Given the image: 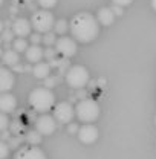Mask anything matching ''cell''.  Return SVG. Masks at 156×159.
<instances>
[{
  "instance_id": "6da1fadb",
  "label": "cell",
  "mask_w": 156,
  "mask_h": 159,
  "mask_svg": "<svg viewBox=\"0 0 156 159\" xmlns=\"http://www.w3.org/2000/svg\"><path fill=\"white\" fill-rule=\"evenodd\" d=\"M97 17H94L89 12H78L71 20V32L72 37L81 43H90L99 34Z\"/></svg>"
},
{
  "instance_id": "7a4b0ae2",
  "label": "cell",
  "mask_w": 156,
  "mask_h": 159,
  "mask_svg": "<svg viewBox=\"0 0 156 159\" xmlns=\"http://www.w3.org/2000/svg\"><path fill=\"white\" fill-rule=\"evenodd\" d=\"M29 104L35 112L44 113L55 106V95L48 87H35L29 93Z\"/></svg>"
},
{
  "instance_id": "3957f363",
  "label": "cell",
  "mask_w": 156,
  "mask_h": 159,
  "mask_svg": "<svg viewBox=\"0 0 156 159\" xmlns=\"http://www.w3.org/2000/svg\"><path fill=\"white\" fill-rule=\"evenodd\" d=\"M75 115L81 122L90 124L94 121H97L99 116V106L95 99L92 98H84L81 99L75 107Z\"/></svg>"
},
{
  "instance_id": "277c9868",
  "label": "cell",
  "mask_w": 156,
  "mask_h": 159,
  "mask_svg": "<svg viewBox=\"0 0 156 159\" xmlns=\"http://www.w3.org/2000/svg\"><path fill=\"white\" fill-rule=\"evenodd\" d=\"M66 83L72 89H84L89 83V70L84 66H71L66 74Z\"/></svg>"
},
{
  "instance_id": "5b68a950",
  "label": "cell",
  "mask_w": 156,
  "mask_h": 159,
  "mask_svg": "<svg viewBox=\"0 0 156 159\" xmlns=\"http://www.w3.org/2000/svg\"><path fill=\"white\" fill-rule=\"evenodd\" d=\"M54 14L49 12V9H41V11H35L32 14V19H31V25L32 28L35 29V32L40 34H46L49 32L52 28H54Z\"/></svg>"
},
{
  "instance_id": "8992f818",
  "label": "cell",
  "mask_w": 156,
  "mask_h": 159,
  "mask_svg": "<svg viewBox=\"0 0 156 159\" xmlns=\"http://www.w3.org/2000/svg\"><path fill=\"white\" fill-rule=\"evenodd\" d=\"M74 115H75L74 107L66 101H61L58 104H55V107H54V118L61 124H69L74 119Z\"/></svg>"
},
{
  "instance_id": "52a82bcc",
  "label": "cell",
  "mask_w": 156,
  "mask_h": 159,
  "mask_svg": "<svg viewBox=\"0 0 156 159\" xmlns=\"http://www.w3.org/2000/svg\"><path fill=\"white\" fill-rule=\"evenodd\" d=\"M55 51L64 58H71L77 54V43L71 37H61L55 41Z\"/></svg>"
},
{
  "instance_id": "ba28073f",
  "label": "cell",
  "mask_w": 156,
  "mask_h": 159,
  "mask_svg": "<svg viewBox=\"0 0 156 159\" xmlns=\"http://www.w3.org/2000/svg\"><path fill=\"white\" fill-rule=\"evenodd\" d=\"M55 129H57V121L51 115L44 113L35 121V130L40 135H52L55 132Z\"/></svg>"
},
{
  "instance_id": "9c48e42d",
  "label": "cell",
  "mask_w": 156,
  "mask_h": 159,
  "mask_svg": "<svg viewBox=\"0 0 156 159\" xmlns=\"http://www.w3.org/2000/svg\"><path fill=\"white\" fill-rule=\"evenodd\" d=\"M14 159H46V155L37 145H28L20 147L14 155Z\"/></svg>"
},
{
  "instance_id": "30bf717a",
  "label": "cell",
  "mask_w": 156,
  "mask_h": 159,
  "mask_svg": "<svg viewBox=\"0 0 156 159\" xmlns=\"http://www.w3.org/2000/svg\"><path fill=\"white\" fill-rule=\"evenodd\" d=\"M78 138L83 144H94L98 139V129L92 124H84L78 129Z\"/></svg>"
},
{
  "instance_id": "8fae6325",
  "label": "cell",
  "mask_w": 156,
  "mask_h": 159,
  "mask_svg": "<svg viewBox=\"0 0 156 159\" xmlns=\"http://www.w3.org/2000/svg\"><path fill=\"white\" fill-rule=\"evenodd\" d=\"M11 29H12V32L17 35V37H21V39H26L28 35H31V29H32V25H31V21L26 19H23V17H20V19H16L14 20V23H12V26H11Z\"/></svg>"
},
{
  "instance_id": "7c38bea8",
  "label": "cell",
  "mask_w": 156,
  "mask_h": 159,
  "mask_svg": "<svg viewBox=\"0 0 156 159\" xmlns=\"http://www.w3.org/2000/svg\"><path fill=\"white\" fill-rule=\"evenodd\" d=\"M14 84H16L14 74L6 67H0V93L11 90L14 87Z\"/></svg>"
},
{
  "instance_id": "4fadbf2b",
  "label": "cell",
  "mask_w": 156,
  "mask_h": 159,
  "mask_svg": "<svg viewBox=\"0 0 156 159\" xmlns=\"http://www.w3.org/2000/svg\"><path fill=\"white\" fill-rule=\"evenodd\" d=\"M17 107V98L8 92L0 93V112L3 113H12Z\"/></svg>"
},
{
  "instance_id": "5bb4252c",
  "label": "cell",
  "mask_w": 156,
  "mask_h": 159,
  "mask_svg": "<svg viewBox=\"0 0 156 159\" xmlns=\"http://www.w3.org/2000/svg\"><path fill=\"white\" fill-rule=\"evenodd\" d=\"M25 57H26V60H28L29 63L35 64V63L41 61V58L44 57V49H41L40 44H31V46H28V49L25 51Z\"/></svg>"
},
{
  "instance_id": "9a60e30c",
  "label": "cell",
  "mask_w": 156,
  "mask_h": 159,
  "mask_svg": "<svg viewBox=\"0 0 156 159\" xmlns=\"http://www.w3.org/2000/svg\"><path fill=\"white\" fill-rule=\"evenodd\" d=\"M51 66H49V63H41V61H39V63H35L34 64V67H32V74H34V77L39 80H44L48 78L49 75H51Z\"/></svg>"
},
{
  "instance_id": "2e32d148",
  "label": "cell",
  "mask_w": 156,
  "mask_h": 159,
  "mask_svg": "<svg viewBox=\"0 0 156 159\" xmlns=\"http://www.w3.org/2000/svg\"><path fill=\"white\" fill-rule=\"evenodd\" d=\"M97 20H98V23H101L104 26H110L113 23V20H115V14L112 12L110 8H101L98 11Z\"/></svg>"
},
{
  "instance_id": "e0dca14e",
  "label": "cell",
  "mask_w": 156,
  "mask_h": 159,
  "mask_svg": "<svg viewBox=\"0 0 156 159\" xmlns=\"http://www.w3.org/2000/svg\"><path fill=\"white\" fill-rule=\"evenodd\" d=\"M2 61L6 64V66H14L20 61V55L19 52H16L14 49H8V51H3V55H2Z\"/></svg>"
},
{
  "instance_id": "ac0fdd59",
  "label": "cell",
  "mask_w": 156,
  "mask_h": 159,
  "mask_svg": "<svg viewBox=\"0 0 156 159\" xmlns=\"http://www.w3.org/2000/svg\"><path fill=\"white\" fill-rule=\"evenodd\" d=\"M25 139H26V142L29 145H39L40 142H41V135H40L37 130H31V132L26 133Z\"/></svg>"
},
{
  "instance_id": "d6986e66",
  "label": "cell",
  "mask_w": 156,
  "mask_h": 159,
  "mask_svg": "<svg viewBox=\"0 0 156 159\" xmlns=\"http://www.w3.org/2000/svg\"><path fill=\"white\" fill-rule=\"evenodd\" d=\"M12 49L16 51V52H23L25 54V51L28 49V41H26V39H21V37H19V39H16L14 41H12Z\"/></svg>"
},
{
  "instance_id": "ffe728a7",
  "label": "cell",
  "mask_w": 156,
  "mask_h": 159,
  "mask_svg": "<svg viewBox=\"0 0 156 159\" xmlns=\"http://www.w3.org/2000/svg\"><path fill=\"white\" fill-rule=\"evenodd\" d=\"M69 25H67V21L63 19L57 20L55 23H54V31H55V34H58V35H61V34H64L69 28H67Z\"/></svg>"
},
{
  "instance_id": "44dd1931",
  "label": "cell",
  "mask_w": 156,
  "mask_h": 159,
  "mask_svg": "<svg viewBox=\"0 0 156 159\" xmlns=\"http://www.w3.org/2000/svg\"><path fill=\"white\" fill-rule=\"evenodd\" d=\"M55 41H57V37H55V32H46V34H43V43L49 48V46H52V44H55Z\"/></svg>"
},
{
  "instance_id": "7402d4cb",
  "label": "cell",
  "mask_w": 156,
  "mask_h": 159,
  "mask_svg": "<svg viewBox=\"0 0 156 159\" xmlns=\"http://www.w3.org/2000/svg\"><path fill=\"white\" fill-rule=\"evenodd\" d=\"M58 81H60V77H57V75H49L48 78H44V87L52 89V87H55L58 84Z\"/></svg>"
},
{
  "instance_id": "603a6c76",
  "label": "cell",
  "mask_w": 156,
  "mask_h": 159,
  "mask_svg": "<svg viewBox=\"0 0 156 159\" xmlns=\"http://www.w3.org/2000/svg\"><path fill=\"white\" fill-rule=\"evenodd\" d=\"M14 35H16V34L12 32V29H11V28H5V29L2 31V34H0V37H2L3 41H12Z\"/></svg>"
},
{
  "instance_id": "cb8c5ba5",
  "label": "cell",
  "mask_w": 156,
  "mask_h": 159,
  "mask_svg": "<svg viewBox=\"0 0 156 159\" xmlns=\"http://www.w3.org/2000/svg\"><path fill=\"white\" fill-rule=\"evenodd\" d=\"M23 122L20 121V119H16L14 122H12V125H11V133H14V135H20L21 133V130H23Z\"/></svg>"
},
{
  "instance_id": "d4e9b609",
  "label": "cell",
  "mask_w": 156,
  "mask_h": 159,
  "mask_svg": "<svg viewBox=\"0 0 156 159\" xmlns=\"http://www.w3.org/2000/svg\"><path fill=\"white\" fill-rule=\"evenodd\" d=\"M9 127V119H8V115L0 112V132H5L6 129Z\"/></svg>"
},
{
  "instance_id": "484cf974",
  "label": "cell",
  "mask_w": 156,
  "mask_h": 159,
  "mask_svg": "<svg viewBox=\"0 0 156 159\" xmlns=\"http://www.w3.org/2000/svg\"><path fill=\"white\" fill-rule=\"evenodd\" d=\"M9 155V145L5 141H0V159H6Z\"/></svg>"
},
{
  "instance_id": "4316f807",
  "label": "cell",
  "mask_w": 156,
  "mask_h": 159,
  "mask_svg": "<svg viewBox=\"0 0 156 159\" xmlns=\"http://www.w3.org/2000/svg\"><path fill=\"white\" fill-rule=\"evenodd\" d=\"M37 2L43 9H51L57 5V0H37Z\"/></svg>"
},
{
  "instance_id": "83f0119b",
  "label": "cell",
  "mask_w": 156,
  "mask_h": 159,
  "mask_svg": "<svg viewBox=\"0 0 156 159\" xmlns=\"http://www.w3.org/2000/svg\"><path fill=\"white\" fill-rule=\"evenodd\" d=\"M23 139L19 138V136H11L9 138V142H8V145H9V148H19L20 142H21Z\"/></svg>"
},
{
  "instance_id": "f1b7e54d",
  "label": "cell",
  "mask_w": 156,
  "mask_h": 159,
  "mask_svg": "<svg viewBox=\"0 0 156 159\" xmlns=\"http://www.w3.org/2000/svg\"><path fill=\"white\" fill-rule=\"evenodd\" d=\"M44 57H46L48 60L57 58V51H55V49H52V48L49 46V48H46V49H44Z\"/></svg>"
},
{
  "instance_id": "f546056e",
  "label": "cell",
  "mask_w": 156,
  "mask_h": 159,
  "mask_svg": "<svg viewBox=\"0 0 156 159\" xmlns=\"http://www.w3.org/2000/svg\"><path fill=\"white\" fill-rule=\"evenodd\" d=\"M29 40H31L32 44H40V43L43 41V35H41L40 32H35V34H31Z\"/></svg>"
},
{
  "instance_id": "4dcf8cb0",
  "label": "cell",
  "mask_w": 156,
  "mask_h": 159,
  "mask_svg": "<svg viewBox=\"0 0 156 159\" xmlns=\"http://www.w3.org/2000/svg\"><path fill=\"white\" fill-rule=\"evenodd\" d=\"M110 9H112V12H113L115 16H122V14H124V9H122V6H119V5H112Z\"/></svg>"
},
{
  "instance_id": "1f68e13d",
  "label": "cell",
  "mask_w": 156,
  "mask_h": 159,
  "mask_svg": "<svg viewBox=\"0 0 156 159\" xmlns=\"http://www.w3.org/2000/svg\"><path fill=\"white\" fill-rule=\"evenodd\" d=\"M112 2H113V5H119V6H122V8H124V6L130 5L133 0H112Z\"/></svg>"
},
{
  "instance_id": "d6a6232c",
  "label": "cell",
  "mask_w": 156,
  "mask_h": 159,
  "mask_svg": "<svg viewBox=\"0 0 156 159\" xmlns=\"http://www.w3.org/2000/svg\"><path fill=\"white\" fill-rule=\"evenodd\" d=\"M78 129H80V127H78L77 124H71V122H69V127H67L69 133H78Z\"/></svg>"
},
{
  "instance_id": "836d02e7",
  "label": "cell",
  "mask_w": 156,
  "mask_h": 159,
  "mask_svg": "<svg viewBox=\"0 0 156 159\" xmlns=\"http://www.w3.org/2000/svg\"><path fill=\"white\" fill-rule=\"evenodd\" d=\"M11 67H12V70H16V72H25V66H21L20 63L14 64V66H11Z\"/></svg>"
},
{
  "instance_id": "e575fe53",
  "label": "cell",
  "mask_w": 156,
  "mask_h": 159,
  "mask_svg": "<svg viewBox=\"0 0 156 159\" xmlns=\"http://www.w3.org/2000/svg\"><path fill=\"white\" fill-rule=\"evenodd\" d=\"M9 138H11V133L9 132H2V141H9Z\"/></svg>"
},
{
  "instance_id": "d590c367",
  "label": "cell",
  "mask_w": 156,
  "mask_h": 159,
  "mask_svg": "<svg viewBox=\"0 0 156 159\" xmlns=\"http://www.w3.org/2000/svg\"><path fill=\"white\" fill-rule=\"evenodd\" d=\"M80 92H78V98H81V99H84V98H87V92H84L83 89H78Z\"/></svg>"
},
{
  "instance_id": "8d00e7d4",
  "label": "cell",
  "mask_w": 156,
  "mask_h": 159,
  "mask_svg": "<svg viewBox=\"0 0 156 159\" xmlns=\"http://www.w3.org/2000/svg\"><path fill=\"white\" fill-rule=\"evenodd\" d=\"M3 48H5V51H8V49H12V44H11V41H5Z\"/></svg>"
},
{
  "instance_id": "74e56055",
  "label": "cell",
  "mask_w": 156,
  "mask_h": 159,
  "mask_svg": "<svg viewBox=\"0 0 156 159\" xmlns=\"http://www.w3.org/2000/svg\"><path fill=\"white\" fill-rule=\"evenodd\" d=\"M3 25H5V28H11V26H12V23H11L9 20H8V21H5Z\"/></svg>"
},
{
  "instance_id": "f35d334b",
  "label": "cell",
  "mask_w": 156,
  "mask_h": 159,
  "mask_svg": "<svg viewBox=\"0 0 156 159\" xmlns=\"http://www.w3.org/2000/svg\"><path fill=\"white\" fill-rule=\"evenodd\" d=\"M3 29H5V25H3V21L0 20V34H2V31H3Z\"/></svg>"
},
{
  "instance_id": "ab89813d",
  "label": "cell",
  "mask_w": 156,
  "mask_h": 159,
  "mask_svg": "<svg viewBox=\"0 0 156 159\" xmlns=\"http://www.w3.org/2000/svg\"><path fill=\"white\" fill-rule=\"evenodd\" d=\"M152 8L156 11V0H152Z\"/></svg>"
},
{
  "instance_id": "60d3db41",
  "label": "cell",
  "mask_w": 156,
  "mask_h": 159,
  "mask_svg": "<svg viewBox=\"0 0 156 159\" xmlns=\"http://www.w3.org/2000/svg\"><path fill=\"white\" fill-rule=\"evenodd\" d=\"M2 55H3V48L0 46V58H2Z\"/></svg>"
},
{
  "instance_id": "b9f144b4",
  "label": "cell",
  "mask_w": 156,
  "mask_h": 159,
  "mask_svg": "<svg viewBox=\"0 0 156 159\" xmlns=\"http://www.w3.org/2000/svg\"><path fill=\"white\" fill-rule=\"evenodd\" d=\"M25 2H28V3H31V2H34V0H25Z\"/></svg>"
},
{
  "instance_id": "7bdbcfd3",
  "label": "cell",
  "mask_w": 156,
  "mask_h": 159,
  "mask_svg": "<svg viewBox=\"0 0 156 159\" xmlns=\"http://www.w3.org/2000/svg\"><path fill=\"white\" fill-rule=\"evenodd\" d=\"M2 43H3V40H2V37H0V46H2Z\"/></svg>"
},
{
  "instance_id": "ee69618b",
  "label": "cell",
  "mask_w": 156,
  "mask_h": 159,
  "mask_svg": "<svg viewBox=\"0 0 156 159\" xmlns=\"http://www.w3.org/2000/svg\"><path fill=\"white\" fill-rule=\"evenodd\" d=\"M2 3H3V0H0V5H2Z\"/></svg>"
},
{
  "instance_id": "f6af8a7d",
  "label": "cell",
  "mask_w": 156,
  "mask_h": 159,
  "mask_svg": "<svg viewBox=\"0 0 156 159\" xmlns=\"http://www.w3.org/2000/svg\"><path fill=\"white\" fill-rule=\"evenodd\" d=\"M155 124H156V116H155Z\"/></svg>"
}]
</instances>
